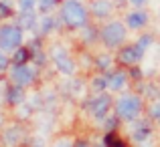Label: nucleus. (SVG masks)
Instances as JSON below:
<instances>
[{
  "mask_svg": "<svg viewBox=\"0 0 160 147\" xmlns=\"http://www.w3.org/2000/svg\"><path fill=\"white\" fill-rule=\"evenodd\" d=\"M59 22L67 30H79L89 22V12L81 0H63L59 4Z\"/></svg>",
  "mask_w": 160,
  "mask_h": 147,
  "instance_id": "obj_1",
  "label": "nucleus"
},
{
  "mask_svg": "<svg viewBox=\"0 0 160 147\" xmlns=\"http://www.w3.org/2000/svg\"><path fill=\"white\" fill-rule=\"evenodd\" d=\"M142 109H144V99L140 95H134V93L120 95V99L113 103L116 117L120 121H126V123H134L142 115Z\"/></svg>",
  "mask_w": 160,
  "mask_h": 147,
  "instance_id": "obj_2",
  "label": "nucleus"
},
{
  "mask_svg": "<svg viewBox=\"0 0 160 147\" xmlns=\"http://www.w3.org/2000/svg\"><path fill=\"white\" fill-rule=\"evenodd\" d=\"M126 39H128V28L122 20H109L108 24H103L99 30V40L106 48H120L124 47Z\"/></svg>",
  "mask_w": 160,
  "mask_h": 147,
  "instance_id": "obj_3",
  "label": "nucleus"
},
{
  "mask_svg": "<svg viewBox=\"0 0 160 147\" xmlns=\"http://www.w3.org/2000/svg\"><path fill=\"white\" fill-rule=\"evenodd\" d=\"M24 43V30L16 22L0 24V50L2 53H14Z\"/></svg>",
  "mask_w": 160,
  "mask_h": 147,
  "instance_id": "obj_4",
  "label": "nucleus"
},
{
  "mask_svg": "<svg viewBox=\"0 0 160 147\" xmlns=\"http://www.w3.org/2000/svg\"><path fill=\"white\" fill-rule=\"evenodd\" d=\"M49 57H51L55 69H57L61 75H65V77H73V75H75L77 65H75L73 57L69 54V50H67L65 44L55 43L53 47H51V50H49Z\"/></svg>",
  "mask_w": 160,
  "mask_h": 147,
  "instance_id": "obj_5",
  "label": "nucleus"
},
{
  "mask_svg": "<svg viewBox=\"0 0 160 147\" xmlns=\"http://www.w3.org/2000/svg\"><path fill=\"white\" fill-rule=\"evenodd\" d=\"M8 79H10L12 85L18 87H31L37 83L39 79V69H37L32 62H27V65H10L8 69Z\"/></svg>",
  "mask_w": 160,
  "mask_h": 147,
  "instance_id": "obj_6",
  "label": "nucleus"
},
{
  "mask_svg": "<svg viewBox=\"0 0 160 147\" xmlns=\"http://www.w3.org/2000/svg\"><path fill=\"white\" fill-rule=\"evenodd\" d=\"M113 101L109 93H99V95H89L85 101V111L93 117L95 121H103L109 115V109H112Z\"/></svg>",
  "mask_w": 160,
  "mask_h": 147,
  "instance_id": "obj_7",
  "label": "nucleus"
},
{
  "mask_svg": "<svg viewBox=\"0 0 160 147\" xmlns=\"http://www.w3.org/2000/svg\"><path fill=\"white\" fill-rule=\"evenodd\" d=\"M132 141L138 147H154V129L152 121H134Z\"/></svg>",
  "mask_w": 160,
  "mask_h": 147,
  "instance_id": "obj_8",
  "label": "nucleus"
},
{
  "mask_svg": "<svg viewBox=\"0 0 160 147\" xmlns=\"http://www.w3.org/2000/svg\"><path fill=\"white\" fill-rule=\"evenodd\" d=\"M142 57H144V53H140L136 44H124L118 48V62L126 67H138Z\"/></svg>",
  "mask_w": 160,
  "mask_h": 147,
  "instance_id": "obj_9",
  "label": "nucleus"
},
{
  "mask_svg": "<svg viewBox=\"0 0 160 147\" xmlns=\"http://www.w3.org/2000/svg\"><path fill=\"white\" fill-rule=\"evenodd\" d=\"M106 79V91H112V93H118L126 87L128 83V71L124 69H116V71H109V73L103 75Z\"/></svg>",
  "mask_w": 160,
  "mask_h": 147,
  "instance_id": "obj_10",
  "label": "nucleus"
},
{
  "mask_svg": "<svg viewBox=\"0 0 160 147\" xmlns=\"http://www.w3.org/2000/svg\"><path fill=\"white\" fill-rule=\"evenodd\" d=\"M148 22H150V16H148V12H146L144 8L130 10L128 14H126V20H124L126 28H130V30H142Z\"/></svg>",
  "mask_w": 160,
  "mask_h": 147,
  "instance_id": "obj_11",
  "label": "nucleus"
},
{
  "mask_svg": "<svg viewBox=\"0 0 160 147\" xmlns=\"http://www.w3.org/2000/svg\"><path fill=\"white\" fill-rule=\"evenodd\" d=\"M22 137H24L22 125L14 123V125H8V127L2 131V137H0V141H2L4 147H18L20 141H22Z\"/></svg>",
  "mask_w": 160,
  "mask_h": 147,
  "instance_id": "obj_12",
  "label": "nucleus"
},
{
  "mask_svg": "<svg viewBox=\"0 0 160 147\" xmlns=\"http://www.w3.org/2000/svg\"><path fill=\"white\" fill-rule=\"evenodd\" d=\"M87 12H89V16H93V18L103 20L113 12V4H112V0H91Z\"/></svg>",
  "mask_w": 160,
  "mask_h": 147,
  "instance_id": "obj_13",
  "label": "nucleus"
},
{
  "mask_svg": "<svg viewBox=\"0 0 160 147\" xmlns=\"http://www.w3.org/2000/svg\"><path fill=\"white\" fill-rule=\"evenodd\" d=\"M59 28H61L59 16H53V14H43V16H39V26H37V30H39V36H41V39L53 34V32L59 30Z\"/></svg>",
  "mask_w": 160,
  "mask_h": 147,
  "instance_id": "obj_14",
  "label": "nucleus"
},
{
  "mask_svg": "<svg viewBox=\"0 0 160 147\" xmlns=\"http://www.w3.org/2000/svg\"><path fill=\"white\" fill-rule=\"evenodd\" d=\"M16 24H18L24 32L27 30L32 32V30H37V26H39V14H37L35 10L18 12V14H16Z\"/></svg>",
  "mask_w": 160,
  "mask_h": 147,
  "instance_id": "obj_15",
  "label": "nucleus"
},
{
  "mask_svg": "<svg viewBox=\"0 0 160 147\" xmlns=\"http://www.w3.org/2000/svg\"><path fill=\"white\" fill-rule=\"evenodd\" d=\"M28 50H31V62L39 69V67L47 65V53H45L43 44H41V39H35L28 43Z\"/></svg>",
  "mask_w": 160,
  "mask_h": 147,
  "instance_id": "obj_16",
  "label": "nucleus"
},
{
  "mask_svg": "<svg viewBox=\"0 0 160 147\" xmlns=\"http://www.w3.org/2000/svg\"><path fill=\"white\" fill-rule=\"evenodd\" d=\"M4 99H6V103L10 107H18V105H22L27 101V93H24L22 87L10 83V87H6V91H4Z\"/></svg>",
  "mask_w": 160,
  "mask_h": 147,
  "instance_id": "obj_17",
  "label": "nucleus"
},
{
  "mask_svg": "<svg viewBox=\"0 0 160 147\" xmlns=\"http://www.w3.org/2000/svg\"><path fill=\"white\" fill-rule=\"evenodd\" d=\"M79 36H81V43L85 44V47H91V44L99 39V30L93 26V24L87 22L83 28H79Z\"/></svg>",
  "mask_w": 160,
  "mask_h": 147,
  "instance_id": "obj_18",
  "label": "nucleus"
},
{
  "mask_svg": "<svg viewBox=\"0 0 160 147\" xmlns=\"http://www.w3.org/2000/svg\"><path fill=\"white\" fill-rule=\"evenodd\" d=\"M27 62H31V50H28V47H20L16 48L14 53H12L10 57V65H27Z\"/></svg>",
  "mask_w": 160,
  "mask_h": 147,
  "instance_id": "obj_19",
  "label": "nucleus"
},
{
  "mask_svg": "<svg viewBox=\"0 0 160 147\" xmlns=\"http://www.w3.org/2000/svg\"><path fill=\"white\" fill-rule=\"evenodd\" d=\"M112 62H113V58H112V54H108V53L98 54V57L93 58V67H95V69H99V71H103V73L112 69Z\"/></svg>",
  "mask_w": 160,
  "mask_h": 147,
  "instance_id": "obj_20",
  "label": "nucleus"
},
{
  "mask_svg": "<svg viewBox=\"0 0 160 147\" xmlns=\"http://www.w3.org/2000/svg\"><path fill=\"white\" fill-rule=\"evenodd\" d=\"M59 4H61L59 0H37V8H39L41 16H43V14H51Z\"/></svg>",
  "mask_w": 160,
  "mask_h": 147,
  "instance_id": "obj_21",
  "label": "nucleus"
},
{
  "mask_svg": "<svg viewBox=\"0 0 160 147\" xmlns=\"http://www.w3.org/2000/svg\"><path fill=\"white\" fill-rule=\"evenodd\" d=\"M103 147H128L126 141H122L116 133H106L103 135Z\"/></svg>",
  "mask_w": 160,
  "mask_h": 147,
  "instance_id": "obj_22",
  "label": "nucleus"
},
{
  "mask_svg": "<svg viewBox=\"0 0 160 147\" xmlns=\"http://www.w3.org/2000/svg\"><path fill=\"white\" fill-rule=\"evenodd\" d=\"M152 44H154V36L152 34H142L140 39L136 40V47H138L140 53H146V50L152 47Z\"/></svg>",
  "mask_w": 160,
  "mask_h": 147,
  "instance_id": "obj_23",
  "label": "nucleus"
},
{
  "mask_svg": "<svg viewBox=\"0 0 160 147\" xmlns=\"http://www.w3.org/2000/svg\"><path fill=\"white\" fill-rule=\"evenodd\" d=\"M91 95H99V93H106V79L103 77H93L91 81Z\"/></svg>",
  "mask_w": 160,
  "mask_h": 147,
  "instance_id": "obj_24",
  "label": "nucleus"
},
{
  "mask_svg": "<svg viewBox=\"0 0 160 147\" xmlns=\"http://www.w3.org/2000/svg\"><path fill=\"white\" fill-rule=\"evenodd\" d=\"M118 125H120V119H118L116 115H108L106 119H103V129H106V133H116Z\"/></svg>",
  "mask_w": 160,
  "mask_h": 147,
  "instance_id": "obj_25",
  "label": "nucleus"
},
{
  "mask_svg": "<svg viewBox=\"0 0 160 147\" xmlns=\"http://www.w3.org/2000/svg\"><path fill=\"white\" fill-rule=\"evenodd\" d=\"M148 115H150V121L160 123V99L152 101V105H150V109H148Z\"/></svg>",
  "mask_w": 160,
  "mask_h": 147,
  "instance_id": "obj_26",
  "label": "nucleus"
},
{
  "mask_svg": "<svg viewBox=\"0 0 160 147\" xmlns=\"http://www.w3.org/2000/svg\"><path fill=\"white\" fill-rule=\"evenodd\" d=\"M18 4V10L24 12V10H35L37 8V0H16Z\"/></svg>",
  "mask_w": 160,
  "mask_h": 147,
  "instance_id": "obj_27",
  "label": "nucleus"
},
{
  "mask_svg": "<svg viewBox=\"0 0 160 147\" xmlns=\"http://www.w3.org/2000/svg\"><path fill=\"white\" fill-rule=\"evenodd\" d=\"M8 69H10V57L0 50V73H4V71H8Z\"/></svg>",
  "mask_w": 160,
  "mask_h": 147,
  "instance_id": "obj_28",
  "label": "nucleus"
},
{
  "mask_svg": "<svg viewBox=\"0 0 160 147\" xmlns=\"http://www.w3.org/2000/svg\"><path fill=\"white\" fill-rule=\"evenodd\" d=\"M53 147H73V141H71L69 137H61V139H59Z\"/></svg>",
  "mask_w": 160,
  "mask_h": 147,
  "instance_id": "obj_29",
  "label": "nucleus"
},
{
  "mask_svg": "<svg viewBox=\"0 0 160 147\" xmlns=\"http://www.w3.org/2000/svg\"><path fill=\"white\" fill-rule=\"evenodd\" d=\"M128 77H132V79H136V81H140V79H142V73H140V69H138V67H130V73H128Z\"/></svg>",
  "mask_w": 160,
  "mask_h": 147,
  "instance_id": "obj_30",
  "label": "nucleus"
},
{
  "mask_svg": "<svg viewBox=\"0 0 160 147\" xmlns=\"http://www.w3.org/2000/svg\"><path fill=\"white\" fill-rule=\"evenodd\" d=\"M73 147H91V143L87 139H75L73 141Z\"/></svg>",
  "mask_w": 160,
  "mask_h": 147,
  "instance_id": "obj_31",
  "label": "nucleus"
},
{
  "mask_svg": "<svg viewBox=\"0 0 160 147\" xmlns=\"http://www.w3.org/2000/svg\"><path fill=\"white\" fill-rule=\"evenodd\" d=\"M132 6H136V8H144L146 4H148V0H128Z\"/></svg>",
  "mask_w": 160,
  "mask_h": 147,
  "instance_id": "obj_32",
  "label": "nucleus"
},
{
  "mask_svg": "<svg viewBox=\"0 0 160 147\" xmlns=\"http://www.w3.org/2000/svg\"><path fill=\"white\" fill-rule=\"evenodd\" d=\"M0 4L6 6V8H12V6H14V0H0Z\"/></svg>",
  "mask_w": 160,
  "mask_h": 147,
  "instance_id": "obj_33",
  "label": "nucleus"
}]
</instances>
